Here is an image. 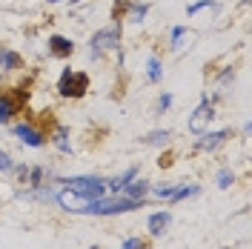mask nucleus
I'll return each instance as SVG.
<instances>
[{
  "label": "nucleus",
  "instance_id": "f257e3e1",
  "mask_svg": "<svg viewBox=\"0 0 252 249\" xmlns=\"http://www.w3.org/2000/svg\"><path fill=\"white\" fill-rule=\"evenodd\" d=\"M143 206V201H135V198H112V201H103V198H94V201L83 203L80 206V215H124V212H132Z\"/></svg>",
  "mask_w": 252,
  "mask_h": 249
},
{
  "label": "nucleus",
  "instance_id": "f03ea898",
  "mask_svg": "<svg viewBox=\"0 0 252 249\" xmlns=\"http://www.w3.org/2000/svg\"><path fill=\"white\" fill-rule=\"evenodd\" d=\"M69 192H75L86 201H94V198H103L106 195V181L97 178V175H78V178H66L63 181Z\"/></svg>",
  "mask_w": 252,
  "mask_h": 249
},
{
  "label": "nucleus",
  "instance_id": "7ed1b4c3",
  "mask_svg": "<svg viewBox=\"0 0 252 249\" xmlns=\"http://www.w3.org/2000/svg\"><path fill=\"white\" fill-rule=\"evenodd\" d=\"M89 89V78L80 75V72H72V69H63L61 83H58V92L63 97H83Z\"/></svg>",
  "mask_w": 252,
  "mask_h": 249
},
{
  "label": "nucleus",
  "instance_id": "20e7f679",
  "mask_svg": "<svg viewBox=\"0 0 252 249\" xmlns=\"http://www.w3.org/2000/svg\"><path fill=\"white\" fill-rule=\"evenodd\" d=\"M121 43V26L115 23V26H106V29L94 31L92 37V58H100L103 52H109V49H118Z\"/></svg>",
  "mask_w": 252,
  "mask_h": 249
},
{
  "label": "nucleus",
  "instance_id": "39448f33",
  "mask_svg": "<svg viewBox=\"0 0 252 249\" xmlns=\"http://www.w3.org/2000/svg\"><path fill=\"white\" fill-rule=\"evenodd\" d=\"M212 118H215V106H212L209 100H204V103H201L198 109L192 112V118H189V132L201 135V132L206 129V124H209Z\"/></svg>",
  "mask_w": 252,
  "mask_h": 249
},
{
  "label": "nucleus",
  "instance_id": "423d86ee",
  "mask_svg": "<svg viewBox=\"0 0 252 249\" xmlns=\"http://www.w3.org/2000/svg\"><path fill=\"white\" fill-rule=\"evenodd\" d=\"M232 135V129H220V132H201V140H198V149H204V152H212V149H218L223 140Z\"/></svg>",
  "mask_w": 252,
  "mask_h": 249
},
{
  "label": "nucleus",
  "instance_id": "0eeeda50",
  "mask_svg": "<svg viewBox=\"0 0 252 249\" xmlns=\"http://www.w3.org/2000/svg\"><path fill=\"white\" fill-rule=\"evenodd\" d=\"M12 132H15V138L23 140L26 146H43V135H40L34 126H29V124H17Z\"/></svg>",
  "mask_w": 252,
  "mask_h": 249
},
{
  "label": "nucleus",
  "instance_id": "6e6552de",
  "mask_svg": "<svg viewBox=\"0 0 252 249\" xmlns=\"http://www.w3.org/2000/svg\"><path fill=\"white\" fill-rule=\"evenodd\" d=\"M72 49L75 46H72L69 37H61V34H52V37H49V52H52L55 58H69Z\"/></svg>",
  "mask_w": 252,
  "mask_h": 249
},
{
  "label": "nucleus",
  "instance_id": "1a4fd4ad",
  "mask_svg": "<svg viewBox=\"0 0 252 249\" xmlns=\"http://www.w3.org/2000/svg\"><path fill=\"white\" fill-rule=\"evenodd\" d=\"M55 198H58V203H61L63 209H69V212H80V206H83V198L75 195V192H69V189H66V192H58Z\"/></svg>",
  "mask_w": 252,
  "mask_h": 249
},
{
  "label": "nucleus",
  "instance_id": "9d476101",
  "mask_svg": "<svg viewBox=\"0 0 252 249\" xmlns=\"http://www.w3.org/2000/svg\"><path fill=\"white\" fill-rule=\"evenodd\" d=\"M126 198H135V201H143V195L149 192V184L146 181H138V178H132L129 184H126Z\"/></svg>",
  "mask_w": 252,
  "mask_h": 249
},
{
  "label": "nucleus",
  "instance_id": "9b49d317",
  "mask_svg": "<svg viewBox=\"0 0 252 249\" xmlns=\"http://www.w3.org/2000/svg\"><path fill=\"white\" fill-rule=\"evenodd\" d=\"M169 212H155L152 218H149V232L152 235H163L166 232V226H169Z\"/></svg>",
  "mask_w": 252,
  "mask_h": 249
},
{
  "label": "nucleus",
  "instance_id": "f8f14e48",
  "mask_svg": "<svg viewBox=\"0 0 252 249\" xmlns=\"http://www.w3.org/2000/svg\"><path fill=\"white\" fill-rule=\"evenodd\" d=\"M17 103H20V100H15L12 94H3V97H0V124H6V121L15 115V112H17Z\"/></svg>",
  "mask_w": 252,
  "mask_h": 249
},
{
  "label": "nucleus",
  "instance_id": "ddd939ff",
  "mask_svg": "<svg viewBox=\"0 0 252 249\" xmlns=\"http://www.w3.org/2000/svg\"><path fill=\"white\" fill-rule=\"evenodd\" d=\"M135 175H138V169H135V166H132V169H126V172H121L118 178H112V181H109V189H115V192H118V189H124L126 184L135 178Z\"/></svg>",
  "mask_w": 252,
  "mask_h": 249
},
{
  "label": "nucleus",
  "instance_id": "4468645a",
  "mask_svg": "<svg viewBox=\"0 0 252 249\" xmlns=\"http://www.w3.org/2000/svg\"><path fill=\"white\" fill-rule=\"evenodd\" d=\"M0 66L3 69H17L20 66V58H17L12 49H0Z\"/></svg>",
  "mask_w": 252,
  "mask_h": 249
},
{
  "label": "nucleus",
  "instance_id": "2eb2a0df",
  "mask_svg": "<svg viewBox=\"0 0 252 249\" xmlns=\"http://www.w3.org/2000/svg\"><path fill=\"white\" fill-rule=\"evenodd\" d=\"M55 146H58L61 152H72V143H69V132H66V126H58V132H55Z\"/></svg>",
  "mask_w": 252,
  "mask_h": 249
},
{
  "label": "nucleus",
  "instance_id": "dca6fc26",
  "mask_svg": "<svg viewBox=\"0 0 252 249\" xmlns=\"http://www.w3.org/2000/svg\"><path fill=\"white\" fill-rule=\"evenodd\" d=\"M189 40V34H187V29L184 26H178V29L172 31V49L178 52V49H184V43Z\"/></svg>",
  "mask_w": 252,
  "mask_h": 249
},
{
  "label": "nucleus",
  "instance_id": "f3484780",
  "mask_svg": "<svg viewBox=\"0 0 252 249\" xmlns=\"http://www.w3.org/2000/svg\"><path fill=\"white\" fill-rule=\"evenodd\" d=\"M232 184H235V172H232V169H220L218 172V187L220 189H229Z\"/></svg>",
  "mask_w": 252,
  "mask_h": 249
},
{
  "label": "nucleus",
  "instance_id": "a211bd4d",
  "mask_svg": "<svg viewBox=\"0 0 252 249\" xmlns=\"http://www.w3.org/2000/svg\"><path fill=\"white\" fill-rule=\"evenodd\" d=\"M146 75H149V80H160V61L158 58H149V63H146Z\"/></svg>",
  "mask_w": 252,
  "mask_h": 249
},
{
  "label": "nucleus",
  "instance_id": "6ab92c4d",
  "mask_svg": "<svg viewBox=\"0 0 252 249\" xmlns=\"http://www.w3.org/2000/svg\"><path fill=\"white\" fill-rule=\"evenodd\" d=\"M143 15H146V6H138V3H135V6L129 9V17H126V20H129V23H141Z\"/></svg>",
  "mask_w": 252,
  "mask_h": 249
},
{
  "label": "nucleus",
  "instance_id": "aec40b11",
  "mask_svg": "<svg viewBox=\"0 0 252 249\" xmlns=\"http://www.w3.org/2000/svg\"><path fill=\"white\" fill-rule=\"evenodd\" d=\"M198 192V187H181L172 192V201H184V198H189V195H195Z\"/></svg>",
  "mask_w": 252,
  "mask_h": 249
},
{
  "label": "nucleus",
  "instance_id": "412c9836",
  "mask_svg": "<svg viewBox=\"0 0 252 249\" xmlns=\"http://www.w3.org/2000/svg\"><path fill=\"white\" fill-rule=\"evenodd\" d=\"M166 138H169V132H166V129H158V132H152V135L146 138V143H163Z\"/></svg>",
  "mask_w": 252,
  "mask_h": 249
},
{
  "label": "nucleus",
  "instance_id": "4be33fe9",
  "mask_svg": "<svg viewBox=\"0 0 252 249\" xmlns=\"http://www.w3.org/2000/svg\"><path fill=\"white\" fill-rule=\"evenodd\" d=\"M206 6H215V3H212V0H198V3H192V6L187 9V15H198L201 9H206Z\"/></svg>",
  "mask_w": 252,
  "mask_h": 249
},
{
  "label": "nucleus",
  "instance_id": "5701e85b",
  "mask_svg": "<svg viewBox=\"0 0 252 249\" xmlns=\"http://www.w3.org/2000/svg\"><path fill=\"white\" fill-rule=\"evenodd\" d=\"M121 249H146V244H143L141 238H126Z\"/></svg>",
  "mask_w": 252,
  "mask_h": 249
},
{
  "label": "nucleus",
  "instance_id": "b1692460",
  "mask_svg": "<svg viewBox=\"0 0 252 249\" xmlns=\"http://www.w3.org/2000/svg\"><path fill=\"white\" fill-rule=\"evenodd\" d=\"M175 189H178V187H155L152 192H155L158 198H172V192H175Z\"/></svg>",
  "mask_w": 252,
  "mask_h": 249
},
{
  "label": "nucleus",
  "instance_id": "393cba45",
  "mask_svg": "<svg viewBox=\"0 0 252 249\" xmlns=\"http://www.w3.org/2000/svg\"><path fill=\"white\" fill-rule=\"evenodd\" d=\"M9 169H12V157L6 152H0V172H9Z\"/></svg>",
  "mask_w": 252,
  "mask_h": 249
},
{
  "label": "nucleus",
  "instance_id": "a878e982",
  "mask_svg": "<svg viewBox=\"0 0 252 249\" xmlns=\"http://www.w3.org/2000/svg\"><path fill=\"white\" fill-rule=\"evenodd\" d=\"M169 103H172V94H160V100H158V106H160V109H166Z\"/></svg>",
  "mask_w": 252,
  "mask_h": 249
},
{
  "label": "nucleus",
  "instance_id": "bb28decb",
  "mask_svg": "<svg viewBox=\"0 0 252 249\" xmlns=\"http://www.w3.org/2000/svg\"><path fill=\"white\" fill-rule=\"evenodd\" d=\"M49 3H61V0H49Z\"/></svg>",
  "mask_w": 252,
  "mask_h": 249
},
{
  "label": "nucleus",
  "instance_id": "cd10ccee",
  "mask_svg": "<svg viewBox=\"0 0 252 249\" xmlns=\"http://www.w3.org/2000/svg\"><path fill=\"white\" fill-rule=\"evenodd\" d=\"M244 3H250V0H244Z\"/></svg>",
  "mask_w": 252,
  "mask_h": 249
}]
</instances>
